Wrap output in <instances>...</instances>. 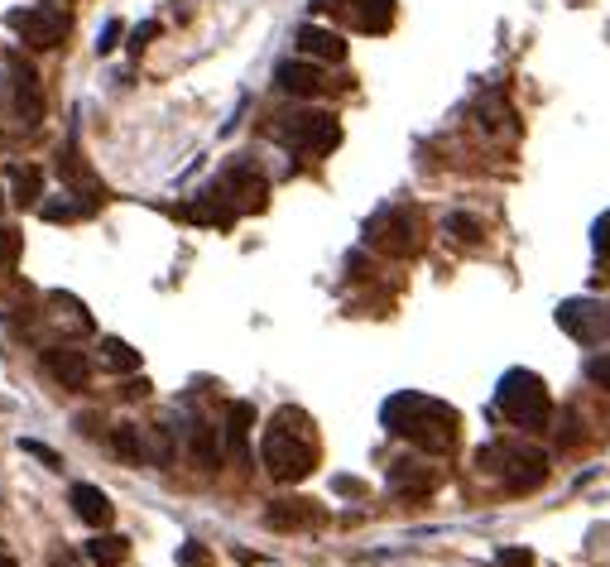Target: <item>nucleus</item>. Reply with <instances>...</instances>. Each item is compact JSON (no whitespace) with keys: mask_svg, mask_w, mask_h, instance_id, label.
Listing matches in <instances>:
<instances>
[{"mask_svg":"<svg viewBox=\"0 0 610 567\" xmlns=\"http://www.w3.org/2000/svg\"><path fill=\"white\" fill-rule=\"evenodd\" d=\"M380 419H385V428H390L394 438L414 443L418 452H428V457H442V452H452V447H457V409H452V404H442V399H428V395L404 390V395L385 399Z\"/></svg>","mask_w":610,"mask_h":567,"instance_id":"1","label":"nucleus"},{"mask_svg":"<svg viewBox=\"0 0 610 567\" xmlns=\"http://www.w3.org/2000/svg\"><path fill=\"white\" fill-rule=\"evenodd\" d=\"M260 462L274 481H303L318 467V443H313L308 419L298 409H279V419L269 423L265 443H260Z\"/></svg>","mask_w":610,"mask_h":567,"instance_id":"2","label":"nucleus"},{"mask_svg":"<svg viewBox=\"0 0 610 567\" xmlns=\"http://www.w3.org/2000/svg\"><path fill=\"white\" fill-rule=\"evenodd\" d=\"M495 404H500V414H505L514 428H524V433L548 428V414H553L548 385L538 380L534 370H524V366H514V370L500 375V385H495Z\"/></svg>","mask_w":610,"mask_h":567,"instance_id":"3","label":"nucleus"},{"mask_svg":"<svg viewBox=\"0 0 610 567\" xmlns=\"http://www.w3.org/2000/svg\"><path fill=\"white\" fill-rule=\"evenodd\" d=\"M481 467L505 481V491H534L548 481V457L543 447L529 443H490L481 447Z\"/></svg>","mask_w":610,"mask_h":567,"instance_id":"4","label":"nucleus"},{"mask_svg":"<svg viewBox=\"0 0 610 567\" xmlns=\"http://www.w3.org/2000/svg\"><path fill=\"white\" fill-rule=\"evenodd\" d=\"M269 135L279 145L303 149V154H332V149L342 145V125H337V116H327V111H289V116H279V121L269 125Z\"/></svg>","mask_w":610,"mask_h":567,"instance_id":"5","label":"nucleus"},{"mask_svg":"<svg viewBox=\"0 0 610 567\" xmlns=\"http://www.w3.org/2000/svg\"><path fill=\"white\" fill-rule=\"evenodd\" d=\"M366 241L385 255H414L418 250V217L409 207H385L366 226Z\"/></svg>","mask_w":610,"mask_h":567,"instance_id":"6","label":"nucleus"},{"mask_svg":"<svg viewBox=\"0 0 610 567\" xmlns=\"http://www.w3.org/2000/svg\"><path fill=\"white\" fill-rule=\"evenodd\" d=\"M558 327L582 346H596L610 337V308L601 298H567L558 308Z\"/></svg>","mask_w":610,"mask_h":567,"instance_id":"7","label":"nucleus"},{"mask_svg":"<svg viewBox=\"0 0 610 567\" xmlns=\"http://www.w3.org/2000/svg\"><path fill=\"white\" fill-rule=\"evenodd\" d=\"M10 25L25 34V44L53 49V44H63V34H68V15L53 10V5H34V10H10Z\"/></svg>","mask_w":610,"mask_h":567,"instance_id":"8","label":"nucleus"},{"mask_svg":"<svg viewBox=\"0 0 610 567\" xmlns=\"http://www.w3.org/2000/svg\"><path fill=\"white\" fill-rule=\"evenodd\" d=\"M217 193L231 202V212H236V217H241V212H260V207H265V178L250 169V164H236V169L221 173Z\"/></svg>","mask_w":610,"mask_h":567,"instance_id":"9","label":"nucleus"},{"mask_svg":"<svg viewBox=\"0 0 610 567\" xmlns=\"http://www.w3.org/2000/svg\"><path fill=\"white\" fill-rule=\"evenodd\" d=\"M10 82H15V111H20V121L25 125H39L44 121V92H39V73L20 63V58H10Z\"/></svg>","mask_w":610,"mask_h":567,"instance_id":"10","label":"nucleus"},{"mask_svg":"<svg viewBox=\"0 0 610 567\" xmlns=\"http://www.w3.org/2000/svg\"><path fill=\"white\" fill-rule=\"evenodd\" d=\"M390 491L394 495H409V500H418V495H433L438 491V471L428 467V462H418V457H399L390 467Z\"/></svg>","mask_w":610,"mask_h":567,"instance_id":"11","label":"nucleus"},{"mask_svg":"<svg viewBox=\"0 0 610 567\" xmlns=\"http://www.w3.org/2000/svg\"><path fill=\"white\" fill-rule=\"evenodd\" d=\"M44 370H49L53 380L63 385V390H87V380H92V366H87V356L73 351V346H63V351H49L44 356Z\"/></svg>","mask_w":610,"mask_h":567,"instance_id":"12","label":"nucleus"},{"mask_svg":"<svg viewBox=\"0 0 610 567\" xmlns=\"http://www.w3.org/2000/svg\"><path fill=\"white\" fill-rule=\"evenodd\" d=\"M274 82H279V92H289V97H318L322 87H327L318 63H293V58L274 68Z\"/></svg>","mask_w":610,"mask_h":567,"instance_id":"13","label":"nucleus"},{"mask_svg":"<svg viewBox=\"0 0 610 567\" xmlns=\"http://www.w3.org/2000/svg\"><path fill=\"white\" fill-rule=\"evenodd\" d=\"M188 452H193V462L202 471H217L221 452H226V433H221L217 423H193L188 428Z\"/></svg>","mask_w":610,"mask_h":567,"instance_id":"14","label":"nucleus"},{"mask_svg":"<svg viewBox=\"0 0 610 567\" xmlns=\"http://www.w3.org/2000/svg\"><path fill=\"white\" fill-rule=\"evenodd\" d=\"M293 39H298V53H308V58H322V63H342L346 58V39L342 34H332V29L303 25Z\"/></svg>","mask_w":610,"mask_h":567,"instance_id":"15","label":"nucleus"},{"mask_svg":"<svg viewBox=\"0 0 610 567\" xmlns=\"http://www.w3.org/2000/svg\"><path fill=\"white\" fill-rule=\"evenodd\" d=\"M73 510L82 524H92V529H106L111 524V500H106V491L101 486H87V481H77L73 491Z\"/></svg>","mask_w":610,"mask_h":567,"instance_id":"16","label":"nucleus"},{"mask_svg":"<svg viewBox=\"0 0 610 567\" xmlns=\"http://www.w3.org/2000/svg\"><path fill=\"white\" fill-rule=\"evenodd\" d=\"M265 524H274V529H308V524H318V505L313 500H274L265 510Z\"/></svg>","mask_w":610,"mask_h":567,"instance_id":"17","label":"nucleus"},{"mask_svg":"<svg viewBox=\"0 0 610 567\" xmlns=\"http://www.w3.org/2000/svg\"><path fill=\"white\" fill-rule=\"evenodd\" d=\"M183 217H188V222H197V226H221V231H226V226L236 222V212H231V202L221 198L217 188H212L207 198L188 202V207H183Z\"/></svg>","mask_w":610,"mask_h":567,"instance_id":"18","label":"nucleus"},{"mask_svg":"<svg viewBox=\"0 0 610 567\" xmlns=\"http://www.w3.org/2000/svg\"><path fill=\"white\" fill-rule=\"evenodd\" d=\"M250 423H255V404H245V399H236L231 409H226V447H231V457L236 462H245L250 452H245V438H250Z\"/></svg>","mask_w":610,"mask_h":567,"instance_id":"19","label":"nucleus"},{"mask_svg":"<svg viewBox=\"0 0 610 567\" xmlns=\"http://www.w3.org/2000/svg\"><path fill=\"white\" fill-rule=\"evenodd\" d=\"M111 447L121 452V462H154L149 457V428H140V423H121L116 433H111Z\"/></svg>","mask_w":610,"mask_h":567,"instance_id":"20","label":"nucleus"},{"mask_svg":"<svg viewBox=\"0 0 610 567\" xmlns=\"http://www.w3.org/2000/svg\"><path fill=\"white\" fill-rule=\"evenodd\" d=\"M351 15H356V29L385 34L394 25V0H351Z\"/></svg>","mask_w":610,"mask_h":567,"instance_id":"21","label":"nucleus"},{"mask_svg":"<svg viewBox=\"0 0 610 567\" xmlns=\"http://www.w3.org/2000/svg\"><path fill=\"white\" fill-rule=\"evenodd\" d=\"M125 558H130V543H125V534H101V529H97V539H87V563L121 567Z\"/></svg>","mask_w":610,"mask_h":567,"instance_id":"22","label":"nucleus"},{"mask_svg":"<svg viewBox=\"0 0 610 567\" xmlns=\"http://www.w3.org/2000/svg\"><path fill=\"white\" fill-rule=\"evenodd\" d=\"M10 193H15L20 207H39V198H44V173L34 169V164H15L10 169Z\"/></svg>","mask_w":610,"mask_h":567,"instance_id":"23","label":"nucleus"},{"mask_svg":"<svg viewBox=\"0 0 610 567\" xmlns=\"http://www.w3.org/2000/svg\"><path fill=\"white\" fill-rule=\"evenodd\" d=\"M97 356H101V366L116 370V375H130V370H140V351H135V346H125L121 337H101Z\"/></svg>","mask_w":610,"mask_h":567,"instance_id":"24","label":"nucleus"},{"mask_svg":"<svg viewBox=\"0 0 610 567\" xmlns=\"http://www.w3.org/2000/svg\"><path fill=\"white\" fill-rule=\"evenodd\" d=\"M39 212H44V222H77V217H87V202H39Z\"/></svg>","mask_w":610,"mask_h":567,"instance_id":"25","label":"nucleus"},{"mask_svg":"<svg viewBox=\"0 0 610 567\" xmlns=\"http://www.w3.org/2000/svg\"><path fill=\"white\" fill-rule=\"evenodd\" d=\"M447 231H452L457 241H466V246H476V241H481V222H476V217H466V212H452V217H447Z\"/></svg>","mask_w":610,"mask_h":567,"instance_id":"26","label":"nucleus"},{"mask_svg":"<svg viewBox=\"0 0 610 567\" xmlns=\"http://www.w3.org/2000/svg\"><path fill=\"white\" fill-rule=\"evenodd\" d=\"M586 380H591V385H601V390L610 395V351H606V356H591V361H586Z\"/></svg>","mask_w":610,"mask_h":567,"instance_id":"27","label":"nucleus"},{"mask_svg":"<svg viewBox=\"0 0 610 567\" xmlns=\"http://www.w3.org/2000/svg\"><path fill=\"white\" fill-rule=\"evenodd\" d=\"M178 567H212V553L202 543H183L178 548Z\"/></svg>","mask_w":610,"mask_h":567,"instance_id":"28","label":"nucleus"},{"mask_svg":"<svg viewBox=\"0 0 610 567\" xmlns=\"http://www.w3.org/2000/svg\"><path fill=\"white\" fill-rule=\"evenodd\" d=\"M15 255H20V231L0 226V265H15Z\"/></svg>","mask_w":610,"mask_h":567,"instance_id":"29","label":"nucleus"},{"mask_svg":"<svg viewBox=\"0 0 610 567\" xmlns=\"http://www.w3.org/2000/svg\"><path fill=\"white\" fill-rule=\"evenodd\" d=\"M591 246H596V255H610V212L596 217V226H591Z\"/></svg>","mask_w":610,"mask_h":567,"instance_id":"30","label":"nucleus"},{"mask_svg":"<svg viewBox=\"0 0 610 567\" xmlns=\"http://www.w3.org/2000/svg\"><path fill=\"white\" fill-rule=\"evenodd\" d=\"M495 567H534V553L529 548H500Z\"/></svg>","mask_w":610,"mask_h":567,"instance_id":"31","label":"nucleus"},{"mask_svg":"<svg viewBox=\"0 0 610 567\" xmlns=\"http://www.w3.org/2000/svg\"><path fill=\"white\" fill-rule=\"evenodd\" d=\"M20 447H25V452H34V457H39L49 471L63 467V462H58V452H53V447H44V443H34V438H20Z\"/></svg>","mask_w":610,"mask_h":567,"instance_id":"32","label":"nucleus"},{"mask_svg":"<svg viewBox=\"0 0 610 567\" xmlns=\"http://www.w3.org/2000/svg\"><path fill=\"white\" fill-rule=\"evenodd\" d=\"M116 39H121V20H111V25L97 34V53H111L116 49Z\"/></svg>","mask_w":610,"mask_h":567,"instance_id":"33","label":"nucleus"},{"mask_svg":"<svg viewBox=\"0 0 610 567\" xmlns=\"http://www.w3.org/2000/svg\"><path fill=\"white\" fill-rule=\"evenodd\" d=\"M154 34H159V25H154V20H149V25H140V29H135V39H130V44H135V53L145 49L149 39H154Z\"/></svg>","mask_w":610,"mask_h":567,"instance_id":"34","label":"nucleus"},{"mask_svg":"<svg viewBox=\"0 0 610 567\" xmlns=\"http://www.w3.org/2000/svg\"><path fill=\"white\" fill-rule=\"evenodd\" d=\"M337 491H346V495H356V491H361V481H351V476H337Z\"/></svg>","mask_w":610,"mask_h":567,"instance_id":"35","label":"nucleus"},{"mask_svg":"<svg viewBox=\"0 0 610 567\" xmlns=\"http://www.w3.org/2000/svg\"><path fill=\"white\" fill-rule=\"evenodd\" d=\"M53 567H77V558H68V553H53Z\"/></svg>","mask_w":610,"mask_h":567,"instance_id":"36","label":"nucleus"},{"mask_svg":"<svg viewBox=\"0 0 610 567\" xmlns=\"http://www.w3.org/2000/svg\"><path fill=\"white\" fill-rule=\"evenodd\" d=\"M332 5H337V0H313V10H332Z\"/></svg>","mask_w":610,"mask_h":567,"instance_id":"37","label":"nucleus"},{"mask_svg":"<svg viewBox=\"0 0 610 567\" xmlns=\"http://www.w3.org/2000/svg\"><path fill=\"white\" fill-rule=\"evenodd\" d=\"M0 567H15V558H10V553H5V548H0Z\"/></svg>","mask_w":610,"mask_h":567,"instance_id":"38","label":"nucleus"},{"mask_svg":"<svg viewBox=\"0 0 610 567\" xmlns=\"http://www.w3.org/2000/svg\"><path fill=\"white\" fill-rule=\"evenodd\" d=\"M0 207H5V198H0Z\"/></svg>","mask_w":610,"mask_h":567,"instance_id":"39","label":"nucleus"}]
</instances>
